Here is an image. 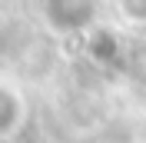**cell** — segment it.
Segmentation results:
<instances>
[{
    "mask_svg": "<svg viewBox=\"0 0 146 143\" xmlns=\"http://www.w3.org/2000/svg\"><path fill=\"white\" fill-rule=\"evenodd\" d=\"M103 0H40V17L53 33H86Z\"/></svg>",
    "mask_w": 146,
    "mask_h": 143,
    "instance_id": "1",
    "label": "cell"
},
{
    "mask_svg": "<svg viewBox=\"0 0 146 143\" xmlns=\"http://www.w3.org/2000/svg\"><path fill=\"white\" fill-rule=\"evenodd\" d=\"M113 10L126 27H146V0H113Z\"/></svg>",
    "mask_w": 146,
    "mask_h": 143,
    "instance_id": "2",
    "label": "cell"
}]
</instances>
